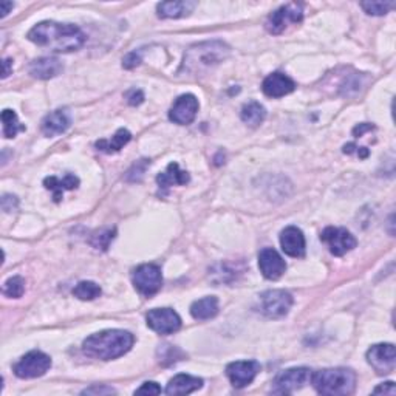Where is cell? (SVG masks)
<instances>
[{
  "mask_svg": "<svg viewBox=\"0 0 396 396\" xmlns=\"http://www.w3.org/2000/svg\"><path fill=\"white\" fill-rule=\"evenodd\" d=\"M280 246L289 257H304L306 248L304 233L295 226L285 228L280 234Z\"/></svg>",
  "mask_w": 396,
  "mask_h": 396,
  "instance_id": "cell-16",
  "label": "cell"
},
{
  "mask_svg": "<svg viewBox=\"0 0 396 396\" xmlns=\"http://www.w3.org/2000/svg\"><path fill=\"white\" fill-rule=\"evenodd\" d=\"M2 122H3V137L5 138H14L17 132L21 130H25V127L19 122V118H17L14 110H3L2 111Z\"/></svg>",
  "mask_w": 396,
  "mask_h": 396,
  "instance_id": "cell-27",
  "label": "cell"
},
{
  "mask_svg": "<svg viewBox=\"0 0 396 396\" xmlns=\"http://www.w3.org/2000/svg\"><path fill=\"white\" fill-rule=\"evenodd\" d=\"M311 380V370L306 367H295L288 369L276 378L273 393L288 395L293 393L295 390L302 388L305 384H308Z\"/></svg>",
  "mask_w": 396,
  "mask_h": 396,
  "instance_id": "cell-10",
  "label": "cell"
},
{
  "mask_svg": "<svg viewBox=\"0 0 396 396\" xmlns=\"http://www.w3.org/2000/svg\"><path fill=\"white\" fill-rule=\"evenodd\" d=\"M373 393H376V395H380V393H384V395H396V387H395V382H392V381H388V382H386V384H381L380 387H376L375 390H373Z\"/></svg>",
  "mask_w": 396,
  "mask_h": 396,
  "instance_id": "cell-36",
  "label": "cell"
},
{
  "mask_svg": "<svg viewBox=\"0 0 396 396\" xmlns=\"http://www.w3.org/2000/svg\"><path fill=\"white\" fill-rule=\"evenodd\" d=\"M147 327L158 334H172L181 328V317L172 308H155L147 313Z\"/></svg>",
  "mask_w": 396,
  "mask_h": 396,
  "instance_id": "cell-9",
  "label": "cell"
},
{
  "mask_svg": "<svg viewBox=\"0 0 396 396\" xmlns=\"http://www.w3.org/2000/svg\"><path fill=\"white\" fill-rule=\"evenodd\" d=\"M191 181V176L186 170H181L176 163H170L164 172L158 174L157 183L161 189H169L170 186H183Z\"/></svg>",
  "mask_w": 396,
  "mask_h": 396,
  "instance_id": "cell-22",
  "label": "cell"
},
{
  "mask_svg": "<svg viewBox=\"0 0 396 396\" xmlns=\"http://www.w3.org/2000/svg\"><path fill=\"white\" fill-rule=\"evenodd\" d=\"M195 8V2H161L158 3L157 13L161 19H180L189 16Z\"/></svg>",
  "mask_w": 396,
  "mask_h": 396,
  "instance_id": "cell-23",
  "label": "cell"
},
{
  "mask_svg": "<svg viewBox=\"0 0 396 396\" xmlns=\"http://www.w3.org/2000/svg\"><path fill=\"white\" fill-rule=\"evenodd\" d=\"M17 197L14 195H3L2 197V211L5 212H11L13 209L17 208Z\"/></svg>",
  "mask_w": 396,
  "mask_h": 396,
  "instance_id": "cell-35",
  "label": "cell"
},
{
  "mask_svg": "<svg viewBox=\"0 0 396 396\" xmlns=\"http://www.w3.org/2000/svg\"><path fill=\"white\" fill-rule=\"evenodd\" d=\"M191 315L197 321H208L218 315V299L215 295H208L200 300H195L191 305Z\"/></svg>",
  "mask_w": 396,
  "mask_h": 396,
  "instance_id": "cell-24",
  "label": "cell"
},
{
  "mask_svg": "<svg viewBox=\"0 0 396 396\" xmlns=\"http://www.w3.org/2000/svg\"><path fill=\"white\" fill-rule=\"evenodd\" d=\"M161 387L157 382H144L140 388L135 390V395H159Z\"/></svg>",
  "mask_w": 396,
  "mask_h": 396,
  "instance_id": "cell-33",
  "label": "cell"
},
{
  "mask_svg": "<svg viewBox=\"0 0 396 396\" xmlns=\"http://www.w3.org/2000/svg\"><path fill=\"white\" fill-rule=\"evenodd\" d=\"M114 393H116V390L107 386H93L82 392V395H114Z\"/></svg>",
  "mask_w": 396,
  "mask_h": 396,
  "instance_id": "cell-34",
  "label": "cell"
},
{
  "mask_svg": "<svg viewBox=\"0 0 396 396\" xmlns=\"http://www.w3.org/2000/svg\"><path fill=\"white\" fill-rule=\"evenodd\" d=\"M3 295L11 299H19L25 293V280L21 276H14L3 283L2 288Z\"/></svg>",
  "mask_w": 396,
  "mask_h": 396,
  "instance_id": "cell-29",
  "label": "cell"
},
{
  "mask_svg": "<svg viewBox=\"0 0 396 396\" xmlns=\"http://www.w3.org/2000/svg\"><path fill=\"white\" fill-rule=\"evenodd\" d=\"M114 237H115V229L99 230L96 235H93L90 243L96 248V250H107Z\"/></svg>",
  "mask_w": 396,
  "mask_h": 396,
  "instance_id": "cell-31",
  "label": "cell"
},
{
  "mask_svg": "<svg viewBox=\"0 0 396 396\" xmlns=\"http://www.w3.org/2000/svg\"><path fill=\"white\" fill-rule=\"evenodd\" d=\"M51 367V358L39 350L27 353L14 365V375L21 380H33L45 375Z\"/></svg>",
  "mask_w": 396,
  "mask_h": 396,
  "instance_id": "cell-5",
  "label": "cell"
},
{
  "mask_svg": "<svg viewBox=\"0 0 396 396\" xmlns=\"http://www.w3.org/2000/svg\"><path fill=\"white\" fill-rule=\"evenodd\" d=\"M375 129V126H371V124H359L358 127H354V130H353V135L354 137H362V135L365 133V132H369V130H373Z\"/></svg>",
  "mask_w": 396,
  "mask_h": 396,
  "instance_id": "cell-38",
  "label": "cell"
},
{
  "mask_svg": "<svg viewBox=\"0 0 396 396\" xmlns=\"http://www.w3.org/2000/svg\"><path fill=\"white\" fill-rule=\"evenodd\" d=\"M11 59H5L3 61V75H2V78H7V76H10L11 73Z\"/></svg>",
  "mask_w": 396,
  "mask_h": 396,
  "instance_id": "cell-40",
  "label": "cell"
},
{
  "mask_svg": "<svg viewBox=\"0 0 396 396\" xmlns=\"http://www.w3.org/2000/svg\"><path fill=\"white\" fill-rule=\"evenodd\" d=\"M133 342L132 333L124 330H104L88 336L82 344V350L90 358L111 360L124 356L133 347Z\"/></svg>",
  "mask_w": 396,
  "mask_h": 396,
  "instance_id": "cell-2",
  "label": "cell"
},
{
  "mask_svg": "<svg viewBox=\"0 0 396 396\" xmlns=\"http://www.w3.org/2000/svg\"><path fill=\"white\" fill-rule=\"evenodd\" d=\"M62 64L56 57H39L29 64V75L38 79H51L62 72Z\"/></svg>",
  "mask_w": 396,
  "mask_h": 396,
  "instance_id": "cell-19",
  "label": "cell"
},
{
  "mask_svg": "<svg viewBox=\"0 0 396 396\" xmlns=\"http://www.w3.org/2000/svg\"><path fill=\"white\" fill-rule=\"evenodd\" d=\"M28 40L39 47H47L56 53L79 50L85 44V34L73 23H59L53 21L40 22L29 29Z\"/></svg>",
  "mask_w": 396,
  "mask_h": 396,
  "instance_id": "cell-1",
  "label": "cell"
},
{
  "mask_svg": "<svg viewBox=\"0 0 396 396\" xmlns=\"http://www.w3.org/2000/svg\"><path fill=\"white\" fill-rule=\"evenodd\" d=\"M198 107V99L192 93L181 94L175 99L172 109L169 111V120L175 124H180V126H187L197 116Z\"/></svg>",
  "mask_w": 396,
  "mask_h": 396,
  "instance_id": "cell-14",
  "label": "cell"
},
{
  "mask_svg": "<svg viewBox=\"0 0 396 396\" xmlns=\"http://www.w3.org/2000/svg\"><path fill=\"white\" fill-rule=\"evenodd\" d=\"M367 360L378 375H387L396 367V350L393 344H378L367 352Z\"/></svg>",
  "mask_w": 396,
  "mask_h": 396,
  "instance_id": "cell-12",
  "label": "cell"
},
{
  "mask_svg": "<svg viewBox=\"0 0 396 396\" xmlns=\"http://www.w3.org/2000/svg\"><path fill=\"white\" fill-rule=\"evenodd\" d=\"M259 268L265 279L277 280L287 271V263L273 248H265L259 254Z\"/></svg>",
  "mask_w": 396,
  "mask_h": 396,
  "instance_id": "cell-15",
  "label": "cell"
},
{
  "mask_svg": "<svg viewBox=\"0 0 396 396\" xmlns=\"http://www.w3.org/2000/svg\"><path fill=\"white\" fill-rule=\"evenodd\" d=\"M101 293H103L101 287H99L98 283L90 282V280L79 282L73 289L75 298H78L81 300H94L96 298H99V295H101Z\"/></svg>",
  "mask_w": 396,
  "mask_h": 396,
  "instance_id": "cell-28",
  "label": "cell"
},
{
  "mask_svg": "<svg viewBox=\"0 0 396 396\" xmlns=\"http://www.w3.org/2000/svg\"><path fill=\"white\" fill-rule=\"evenodd\" d=\"M295 82L289 76L276 72L265 78L262 90L268 98H282L294 92Z\"/></svg>",
  "mask_w": 396,
  "mask_h": 396,
  "instance_id": "cell-18",
  "label": "cell"
},
{
  "mask_svg": "<svg viewBox=\"0 0 396 396\" xmlns=\"http://www.w3.org/2000/svg\"><path fill=\"white\" fill-rule=\"evenodd\" d=\"M45 189L53 192V198L59 203L64 197L65 191H73L79 186V179L73 174H67L64 179H57V176H47L44 180Z\"/></svg>",
  "mask_w": 396,
  "mask_h": 396,
  "instance_id": "cell-21",
  "label": "cell"
},
{
  "mask_svg": "<svg viewBox=\"0 0 396 396\" xmlns=\"http://www.w3.org/2000/svg\"><path fill=\"white\" fill-rule=\"evenodd\" d=\"M130 140H132V135H130L129 130L120 129L110 140L96 141V147H98V150H101V152L115 153V152H120Z\"/></svg>",
  "mask_w": 396,
  "mask_h": 396,
  "instance_id": "cell-25",
  "label": "cell"
},
{
  "mask_svg": "<svg viewBox=\"0 0 396 396\" xmlns=\"http://www.w3.org/2000/svg\"><path fill=\"white\" fill-rule=\"evenodd\" d=\"M141 64V51H132V53H129V55L122 59V67L124 68H135L137 65Z\"/></svg>",
  "mask_w": 396,
  "mask_h": 396,
  "instance_id": "cell-32",
  "label": "cell"
},
{
  "mask_svg": "<svg viewBox=\"0 0 396 396\" xmlns=\"http://www.w3.org/2000/svg\"><path fill=\"white\" fill-rule=\"evenodd\" d=\"M133 285L137 291L144 295V298H150V295L157 294L163 285L161 269L153 263H144L133 271L132 274Z\"/></svg>",
  "mask_w": 396,
  "mask_h": 396,
  "instance_id": "cell-7",
  "label": "cell"
},
{
  "mask_svg": "<svg viewBox=\"0 0 396 396\" xmlns=\"http://www.w3.org/2000/svg\"><path fill=\"white\" fill-rule=\"evenodd\" d=\"M240 116L241 121L250 127H259L265 121V118H267V110H265L262 104L252 101L243 105Z\"/></svg>",
  "mask_w": 396,
  "mask_h": 396,
  "instance_id": "cell-26",
  "label": "cell"
},
{
  "mask_svg": "<svg viewBox=\"0 0 396 396\" xmlns=\"http://www.w3.org/2000/svg\"><path fill=\"white\" fill-rule=\"evenodd\" d=\"M260 371L257 360H235L226 367V376L235 388H243L256 380Z\"/></svg>",
  "mask_w": 396,
  "mask_h": 396,
  "instance_id": "cell-13",
  "label": "cell"
},
{
  "mask_svg": "<svg viewBox=\"0 0 396 396\" xmlns=\"http://www.w3.org/2000/svg\"><path fill=\"white\" fill-rule=\"evenodd\" d=\"M360 7L370 16H384L395 7L393 2H362Z\"/></svg>",
  "mask_w": 396,
  "mask_h": 396,
  "instance_id": "cell-30",
  "label": "cell"
},
{
  "mask_svg": "<svg viewBox=\"0 0 396 396\" xmlns=\"http://www.w3.org/2000/svg\"><path fill=\"white\" fill-rule=\"evenodd\" d=\"M70 126H72V116H70V111L65 109H59L51 111V114L44 118L42 124H40V129H42V133L45 137L51 138L67 132Z\"/></svg>",
  "mask_w": 396,
  "mask_h": 396,
  "instance_id": "cell-17",
  "label": "cell"
},
{
  "mask_svg": "<svg viewBox=\"0 0 396 396\" xmlns=\"http://www.w3.org/2000/svg\"><path fill=\"white\" fill-rule=\"evenodd\" d=\"M293 306V295L285 289H269L260 295V310L269 319L285 317Z\"/></svg>",
  "mask_w": 396,
  "mask_h": 396,
  "instance_id": "cell-6",
  "label": "cell"
},
{
  "mask_svg": "<svg viewBox=\"0 0 396 396\" xmlns=\"http://www.w3.org/2000/svg\"><path fill=\"white\" fill-rule=\"evenodd\" d=\"M321 240L324 243H327L330 248V252L333 256H344L348 251H352L356 248L358 241L353 235L348 233L344 228H333L330 226L327 229H324V233L321 234Z\"/></svg>",
  "mask_w": 396,
  "mask_h": 396,
  "instance_id": "cell-11",
  "label": "cell"
},
{
  "mask_svg": "<svg viewBox=\"0 0 396 396\" xmlns=\"http://www.w3.org/2000/svg\"><path fill=\"white\" fill-rule=\"evenodd\" d=\"M302 19H304L302 5L288 3L285 5V7H280L279 10H276L273 14H269L265 27H267L268 33L271 34H280L285 31L288 25L302 22Z\"/></svg>",
  "mask_w": 396,
  "mask_h": 396,
  "instance_id": "cell-8",
  "label": "cell"
},
{
  "mask_svg": "<svg viewBox=\"0 0 396 396\" xmlns=\"http://www.w3.org/2000/svg\"><path fill=\"white\" fill-rule=\"evenodd\" d=\"M127 101L130 105H140L144 101V93L141 90H132L127 93Z\"/></svg>",
  "mask_w": 396,
  "mask_h": 396,
  "instance_id": "cell-37",
  "label": "cell"
},
{
  "mask_svg": "<svg viewBox=\"0 0 396 396\" xmlns=\"http://www.w3.org/2000/svg\"><path fill=\"white\" fill-rule=\"evenodd\" d=\"M229 55V47L222 40H211L191 47L186 51L183 70L187 73H202L214 68Z\"/></svg>",
  "mask_w": 396,
  "mask_h": 396,
  "instance_id": "cell-3",
  "label": "cell"
},
{
  "mask_svg": "<svg viewBox=\"0 0 396 396\" xmlns=\"http://www.w3.org/2000/svg\"><path fill=\"white\" fill-rule=\"evenodd\" d=\"M13 8H14L13 2H8V0H3V2H0V17L7 16Z\"/></svg>",
  "mask_w": 396,
  "mask_h": 396,
  "instance_id": "cell-39",
  "label": "cell"
},
{
  "mask_svg": "<svg viewBox=\"0 0 396 396\" xmlns=\"http://www.w3.org/2000/svg\"><path fill=\"white\" fill-rule=\"evenodd\" d=\"M310 381L317 393L341 396L353 393L356 386V375L350 369H324L311 373Z\"/></svg>",
  "mask_w": 396,
  "mask_h": 396,
  "instance_id": "cell-4",
  "label": "cell"
},
{
  "mask_svg": "<svg viewBox=\"0 0 396 396\" xmlns=\"http://www.w3.org/2000/svg\"><path fill=\"white\" fill-rule=\"evenodd\" d=\"M203 387V380L191 375H176L169 381L166 387L168 395H189Z\"/></svg>",
  "mask_w": 396,
  "mask_h": 396,
  "instance_id": "cell-20",
  "label": "cell"
}]
</instances>
